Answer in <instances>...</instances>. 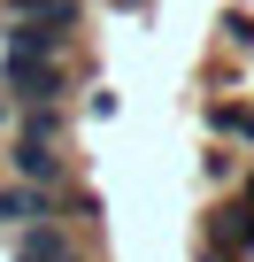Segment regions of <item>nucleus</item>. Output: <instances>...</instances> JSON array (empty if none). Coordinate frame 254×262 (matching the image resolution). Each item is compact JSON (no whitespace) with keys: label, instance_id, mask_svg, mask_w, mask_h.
Listing matches in <instances>:
<instances>
[{"label":"nucleus","instance_id":"nucleus-3","mask_svg":"<svg viewBox=\"0 0 254 262\" xmlns=\"http://www.w3.org/2000/svg\"><path fill=\"white\" fill-rule=\"evenodd\" d=\"M8 262H85V254H77V231L70 224H31V231L8 239Z\"/></svg>","mask_w":254,"mask_h":262},{"label":"nucleus","instance_id":"nucleus-7","mask_svg":"<svg viewBox=\"0 0 254 262\" xmlns=\"http://www.w3.org/2000/svg\"><path fill=\"white\" fill-rule=\"evenodd\" d=\"M208 178H216V185L239 178V147H208Z\"/></svg>","mask_w":254,"mask_h":262},{"label":"nucleus","instance_id":"nucleus-9","mask_svg":"<svg viewBox=\"0 0 254 262\" xmlns=\"http://www.w3.org/2000/svg\"><path fill=\"white\" fill-rule=\"evenodd\" d=\"M8 123H16V108H8V93H0V131H8Z\"/></svg>","mask_w":254,"mask_h":262},{"label":"nucleus","instance_id":"nucleus-2","mask_svg":"<svg viewBox=\"0 0 254 262\" xmlns=\"http://www.w3.org/2000/svg\"><path fill=\"white\" fill-rule=\"evenodd\" d=\"M8 178H16V185H47V193H62V185H70V162H62V147L8 139Z\"/></svg>","mask_w":254,"mask_h":262},{"label":"nucleus","instance_id":"nucleus-8","mask_svg":"<svg viewBox=\"0 0 254 262\" xmlns=\"http://www.w3.org/2000/svg\"><path fill=\"white\" fill-rule=\"evenodd\" d=\"M223 31H231V47H254V16H246V8H231V16H223Z\"/></svg>","mask_w":254,"mask_h":262},{"label":"nucleus","instance_id":"nucleus-6","mask_svg":"<svg viewBox=\"0 0 254 262\" xmlns=\"http://www.w3.org/2000/svg\"><path fill=\"white\" fill-rule=\"evenodd\" d=\"M208 123L223 131V139H254V100H216Z\"/></svg>","mask_w":254,"mask_h":262},{"label":"nucleus","instance_id":"nucleus-1","mask_svg":"<svg viewBox=\"0 0 254 262\" xmlns=\"http://www.w3.org/2000/svg\"><path fill=\"white\" fill-rule=\"evenodd\" d=\"M0 93H8V108H62L70 70H62V54H8L0 47Z\"/></svg>","mask_w":254,"mask_h":262},{"label":"nucleus","instance_id":"nucleus-10","mask_svg":"<svg viewBox=\"0 0 254 262\" xmlns=\"http://www.w3.org/2000/svg\"><path fill=\"white\" fill-rule=\"evenodd\" d=\"M193 262H223V254H208V247H200V254H193Z\"/></svg>","mask_w":254,"mask_h":262},{"label":"nucleus","instance_id":"nucleus-4","mask_svg":"<svg viewBox=\"0 0 254 262\" xmlns=\"http://www.w3.org/2000/svg\"><path fill=\"white\" fill-rule=\"evenodd\" d=\"M62 131H70V108H16L8 139H39V147H62Z\"/></svg>","mask_w":254,"mask_h":262},{"label":"nucleus","instance_id":"nucleus-5","mask_svg":"<svg viewBox=\"0 0 254 262\" xmlns=\"http://www.w3.org/2000/svg\"><path fill=\"white\" fill-rule=\"evenodd\" d=\"M62 224H77V231H85V239H93V231H100V193H93V185H77V178H70V185H62Z\"/></svg>","mask_w":254,"mask_h":262}]
</instances>
